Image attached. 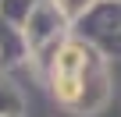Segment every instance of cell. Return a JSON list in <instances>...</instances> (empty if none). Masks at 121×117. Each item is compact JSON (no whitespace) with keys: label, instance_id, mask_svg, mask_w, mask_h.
<instances>
[{"label":"cell","instance_id":"obj_1","mask_svg":"<svg viewBox=\"0 0 121 117\" xmlns=\"http://www.w3.org/2000/svg\"><path fill=\"white\" fill-rule=\"evenodd\" d=\"M53 96H57V103L75 106L82 99V78L78 75H57L53 78Z\"/></svg>","mask_w":121,"mask_h":117}]
</instances>
